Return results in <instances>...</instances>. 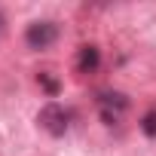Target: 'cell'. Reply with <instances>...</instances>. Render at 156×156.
I'll return each instance as SVG.
<instances>
[{"instance_id": "52a82bcc", "label": "cell", "mask_w": 156, "mask_h": 156, "mask_svg": "<svg viewBox=\"0 0 156 156\" xmlns=\"http://www.w3.org/2000/svg\"><path fill=\"white\" fill-rule=\"evenodd\" d=\"M3 28H6V16H3V9H0V37H3Z\"/></svg>"}, {"instance_id": "8992f818", "label": "cell", "mask_w": 156, "mask_h": 156, "mask_svg": "<svg viewBox=\"0 0 156 156\" xmlns=\"http://www.w3.org/2000/svg\"><path fill=\"white\" fill-rule=\"evenodd\" d=\"M40 86H43V89H46L49 95H55V92H58V83L52 80V76H49V73H40Z\"/></svg>"}, {"instance_id": "3957f363", "label": "cell", "mask_w": 156, "mask_h": 156, "mask_svg": "<svg viewBox=\"0 0 156 156\" xmlns=\"http://www.w3.org/2000/svg\"><path fill=\"white\" fill-rule=\"evenodd\" d=\"M98 107H101V119H104L107 126H113V122L119 119V113L129 107V98H126L122 92H101V95H98Z\"/></svg>"}, {"instance_id": "7a4b0ae2", "label": "cell", "mask_w": 156, "mask_h": 156, "mask_svg": "<svg viewBox=\"0 0 156 156\" xmlns=\"http://www.w3.org/2000/svg\"><path fill=\"white\" fill-rule=\"evenodd\" d=\"M55 40H58V25L49 22V19L31 22L28 31H25V43H28L31 49H46V46H52Z\"/></svg>"}, {"instance_id": "277c9868", "label": "cell", "mask_w": 156, "mask_h": 156, "mask_svg": "<svg viewBox=\"0 0 156 156\" xmlns=\"http://www.w3.org/2000/svg\"><path fill=\"white\" fill-rule=\"evenodd\" d=\"M98 64H101L98 46H80V55H76V70H80V73H95Z\"/></svg>"}, {"instance_id": "6da1fadb", "label": "cell", "mask_w": 156, "mask_h": 156, "mask_svg": "<svg viewBox=\"0 0 156 156\" xmlns=\"http://www.w3.org/2000/svg\"><path fill=\"white\" fill-rule=\"evenodd\" d=\"M37 122L49 132V135H64L67 132V126H70V110L67 107H61L58 101H49L43 110H40V116H37Z\"/></svg>"}, {"instance_id": "5b68a950", "label": "cell", "mask_w": 156, "mask_h": 156, "mask_svg": "<svg viewBox=\"0 0 156 156\" xmlns=\"http://www.w3.org/2000/svg\"><path fill=\"white\" fill-rule=\"evenodd\" d=\"M141 129H144V135H150V138H156V110H150L144 119H141Z\"/></svg>"}]
</instances>
